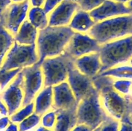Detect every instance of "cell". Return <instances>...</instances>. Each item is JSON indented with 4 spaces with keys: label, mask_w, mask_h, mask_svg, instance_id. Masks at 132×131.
Returning <instances> with one entry per match:
<instances>
[{
    "label": "cell",
    "mask_w": 132,
    "mask_h": 131,
    "mask_svg": "<svg viewBox=\"0 0 132 131\" xmlns=\"http://www.w3.org/2000/svg\"><path fill=\"white\" fill-rule=\"evenodd\" d=\"M75 33L68 26H48L39 31L36 44L39 60L36 64L41 66L46 58L57 56L64 52Z\"/></svg>",
    "instance_id": "1"
},
{
    "label": "cell",
    "mask_w": 132,
    "mask_h": 131,
    "mask_svg": "<svg viewBox=\"0 0 132 131\" xmlns=\"http://www.w3.org/2000/svg\"><path fill=\"white\" fill-rule=\"evenodd\" d=\"M98 91L103 108L108 116L120 122L126 120L128 111V100L126 95L117 92L113 87V80L108 76L97 75L92 78Z\"/></svg>",
    "instance_id": "2"
},
{
    "label": "cell",
    "mask_w": 132,
    "mask_h": 131,
    "mask_svg": "<svg viewBox=\"0 0 132 131\" xmlns=\"http://www.w3.org/2000/svg\"><path fill=\"white\" fill-rule=\"evenodd\" d=\"M100 45L132 35V14L98 22L88 32Z\"/></svg>",
    "instance_id": "3"
},
{
    "label": "cell",
    "mask_w": 132,
    "mask_h": 131,
    "mask_svg": "<svg viewBox=\"0 0 132 131\" xmlns=\"http://www.w3.org/2000/svg\"><path fill=\"white\" fill-rule=\"evenodd\" d=\"M98 53L101 63L98 74L130 61L132 58V35L101 45Z\"/></svg>",
    "instance_id": "4"
},
{
    "label": "cell",
    "mask_w": 132,
    "mask_h": 131,
    "mask_svg": "<svg viewBox=\"0 0 132 131\" xmlns=\"http://www.w3.org/2000/svg\"><path fill=\"white\" fill-rule=\"evenodd\" d=\"M77 124H82L94 130L108 117L103 108L100 96L95 88L82 99L77 109Z\"/></svg>",
    "instance_id": "5"
},
{
    "label": "cell",
    "mask_w": 132,
    "mask_h": 131,
    "mask_svg": "<svg viewBox=\"0 0 132 131\" xmlns=\"http://www.w3.org/2000/svg\"><path fill=\"white\" fill-rule=\"evenodd\" d=\"M76 59L64 51L61 55L46 58L41 64L44 79V86H56L67 79L71 68L75 67Z\"/></svg>",
    "instance_id": "6"
},
{
    "label": "cell",
    "mask_w": 132,
    "mask_h": 131,
    "mask_svg": "<svg viewBox=\"0 0 132 131\" xmlns=\"http://www.w3.org/2000/svg\"><path fill=\"white\" fill-rule=\"evenodd\" d=\"M38 60L36 44L24 45L14 42L4 59L1 69L5 71L22 69L34 65Z\"/></svg>",
    "instance_id": "7"
},
{
    "label": "cell",
    "mask_w": 132,
    "mask_h": 131,
    "mask_svg": "<svg viewBox=\"0 0 132 131\" xmlns=\"http://www.w3.org/2000/svg\"><path fill=\"white\" fill-rule=\"evenodd\" d=\"M23 76V88L24 92L22 107L30 104L36 98L44 84L43 75L41 66L37 64L21 69Z\"/></svg>",
    "instance_id": "8"
},
{
    "label": "cell",
    "mask_w": 132,
    "mask_h": 131,
    "mask_svg": "<svg viewBox=\"0 0 132 131\" xmlns=\"http://www.w3.org/2000/svg\"><path fill=\"white\" fill-rule=\"evenodd\" d=\"M29 6L30 0L10 4L3 14L0 21L14 36L27 17Z\"/></svg>",
    "instance_id": "9"
},
{
    "label": "cell",
    "mask_w": 132,
    "mask_h": 131,
    "mask_svg": "<svg viewBox=\"0 0 132 131\" xmlns=\"http://www.w3.org/2000/svg\"><path fill=\"white\" fill-rule=\"evenodd\" d=\"M23 81V76L21 70L1 94V98L6 105L9 116L12 115L22 107L24 98Z\"/></svg>",
    "instance_id": "10"
},
{
    "label": "cell",
    "mask_w": 132,
    "mask_h": 131,
    "mask_svg": "<svg viewBox=\"0 0 132 131\" xmlns=\"http://www.w3.org/2000/svg\"><path fill=\"white\" fill-rule=\"evenodd\" d=\"M101 45L89 35L76 32L67 44L64 51L74 59L99 52Z\"/></svg>",
    "instance_id": "11"
},
{
    "label": "cell",
    "mask_w": 132,
    "mask_h": 131,
    "mask_svg": "<svg viewBox=\"0 0 132 131\" xmlns=\"http://www.w3.org/2000/svg\"><path fill=\"white\" fill-rule=\"evenodd\" d=\"M67 80L78 103L95 88L92 78L81 73L76 66L70 69Z\"/></svg>",
    "instance_id": "12"
},
{
    "label": "cell",
    "mask_w": 132,
    "mask_h": 131,
    "mask_svg": "<svg viewBox=\"0 0 132 131\" xmlns=\"http://www.w3.org/2000/svg\"><path fill=\"white\" fill-rule=\"evenodd\" d=\"M79 6L75 0H63L52 11L48 19V26H64L70 24Z\"/></svg>",
    "instance_id": "13"
},
{
    "label": "cell",
    "mask_w": 132,
    "mask_h": 131,
    "mask_svg": "<svg viewBox=\"0 0 132 131\" xmlns=\"http://www.w3.org/2000/svg\"><path fill=\"white\" fill-rule=\"evenodd\" d=\"M53 104L54 110L77 109L79 103L68 82H63L52 87Z\"/></svg>",
    "instance_id": "14"
},
{
    "label": "cell",
    "mask_w": 132,
    "mask_h": 131,
    "mask_svg": "<svg viewBox=\"0 0 132 131\" xmlns=\"http://www.w3.org/2000/svg\"><path fill=\"white\" fill-rule=\"evenodd\" d=\"M90 15L95 23L102 21L108 18L131 14L130 10L124 3L106 0L100 6L90 12Z\"/></svg>",
    "instance_id": "15"
},
{
    "label": "cell",
    "mask_w": 132,
    "mask_h": 131,
    "mask_svg": "<svg viewBox=\"0 0 132 131\" xmlns=\"http://www.w3.org/2000/svg\"><path fill=\"white\" fill-rule=\"evenodd\" d=\"M75 66L81 73L93 78L97 75L101 67L99 53H92L77 58Z\"/></svg>",
    "instance_id": "16"
},
{
    "label": "cell",
    "mask_w": 132,
    "mask_h": 131,
    "mask_svg": "<svg viewBox=\"0 0 132 131\" xmlns=\"http://www.w3.org/2000/svg\"><path fill=\"white\" fill-rule=\"evenodd\" d=\"M55 111L56 119L53 131H71L77 125V109Z\"/></svg>",
    "instance_id": "17"
},
{
    "label": "cell",
    "mask_w": 132,
    "mask_h": 131,
    "mask_svg": "<svg viewBox=\"0 0 132 131\" xmlns=\"http://www.w3.org/2000/svg\"><path fill=\"white\" fill-rule=\"evenodd\" d=\"M34 102V113L42 116L52 107L53 89L52 86L45 87L36 96Z\"/></svg>",
    "instance_id": "18"
},
{
    "label": "cell",
    "mask_w": 132,
    "mask_h": 131,
    "mask_svg": "<svg viewBox=\"0 0 132 131\" xmlns=\"http://www.w3.org/2000/svg\"><path fill=\"white\" fill-rule=\"evenodd\" d=\"M88 12L78 10L72 17L68 26L76 32H88L95 24Z\"/></svg>",
    "instance_id": "19"
},
{
    "label": "cell",
    "mask_w": 132,
    "mask_h": 131,
    "mask_svg": "<svg viewBox=\"0 0 132 131\" xmlns=\"http://www.w3.org/2000/svg\"><path fill=\"white\" fill-rule=\"evenodd\" d=\"M38 31L29 21H24L14 36L15 42L20 44L30 45L36 44Z\"/></svg>",
    "instance_id": "20"
},
{
    "label": "cell",
    "mask_w": 132,
    "mask_h": 131,
    "mask_svg": "<svg viewBox=\"0 0 132 131\" xmlns=\"http://www.w3.org/2000/svg\"><path fill=\"white\" fill-rule=\"evenodd\" d=\"M14 42V35L4 27L0 21V67Z\"/></svg>",
    "instance_id": "21"
},
{
    "label": "cell",
    "mask_w": 132,
    "mask_h": 131,
    "mask_svg": "<svg viewBox=\"0 0 132 131\" xmlns=\"http://www.w3.org/2000/svg\"><path fill=\"white\" fill-rule=\"evenodd\" d=\"M28 19L30 23L39 30L48 26L47 14L41 7H32L28 12Z\"/></svg>",
    "instance_id": "22"
},
{
    "label": "cell",
    "mask_w": 132,
    "mask_h": 131,
    "mask_svg": "<svg viewBox=\"0 0 132 131\" xmlns=\"http://www.w3.org/2000/svg\"><path fill=\"white\" fill-rule=\"evenodd\" d=\"M98 75L108 76V77H115V78L125 80H132V65L113 67Z\"/></svg>",
    "instance_id": "23"
},
{
    "label": "cell",
    "mask_w": 132,
    "mask_h": 131,
    "mask_svg": "<svg viewBox=\"0 0 132 131\" xmlns=\"http://www.w3.org/2000/svg\"><path fill=\"white\" fill-rule=\"evenodd\" d=\"M34 113V102L32 101L10 116V120L14 123H21L22 121L24 120L25 118L30 116Z\"/></svg>",
    "instance_id": "24"
},
{
    "label": "cell",
    "mask_w": 132,
    "mask_h": 131,
    "mask_svg": "<svg viewBox=\"0 0 132 131\" xmlns=\"http://www.w3.org/2000/svg\"><path fill=\"white\" fill-rule=\"evenodd\" d=\"M21 69H15L14 70L5 71L0 68V95L7 87L8 84L12 82Z\"/></svg>",
    "instance_id": "25"
},
{
    "label": "cell",
    "mask_w": 132,
    "mask_h": 131,
    "mask_svg": "<svg viewBox=\"0 0 132 131\" xmlns=\"http://www.w3.org/2000/svg\"><path fill=\"white\" fill-rule=\"evenodd\" d=\"M41 121V116L35 113H32L30 116L19 123L18 126L19 131H28L34 128Z\"/></svg>",
    "instance_id": "26"
},
{
    "label": "cell",
    "mask_w": 132,
    "mask_h": 131,
    "mask_svg": "<svg viewBox=\"0 0 132 131\" xmlns=\"http://www.w3.org/2000/svg\"><path fill=\"white\" fill-rule=\"evenodd\" d=\"M113 87L115 90L122 95H127L132 87V81L130 80H119L113 81Z\"/></svg>",
    "instance_id": "27"
},
{
    "label": "cell",
    "mask_w": 132,
    "mask_h": 131,
    "mask_svg": "<svg viewBox=\"0 0 132 131\" xmlns=\"http://www.w3.org/2000/svg\"><path fill=\"white\" fill-rule=\"evenodd\" d=\"M79 5L80 10L88 12L92 11L100 6L106 0H75Z\"/></svg>",
    "instance_id": "28"
},
{
    "label": "cell",
    "mask_w": 132,
    "mask_h": 131,
    "mask_svg": "<svg viewBox=\"0 0 132 131\" xmlns=\"http://www.w3.org/2000/svg\"><path fill=\"white\" fill-rule=\"evenodd\" d=\"M120 121L108 116L107 119L100 125V131H119Z\"/></svg>",
    "instance_id": "29"
},
{
    "label": "cell",
    "mask_w": 132,
    "mask_h": 131,
    "mask_svg": "<svg viewBox=\"0 0 132 131\" xmlns=\"http://www.w3.org/2000/svg\"><path fill=\"white\" fill-rule=\"evenodd\" d=\"M56 113L55 110L48 111L43 114L41 119V123L44 127L48 128H53L55 123Z\"/></svg>",
    "instance_id": "30"
},
{
    "label": "cell",
    "mask_w": 132,
    "mask_h": 131,
    "mask_svg": "<svg viewBox=\"0 0 132 131\" xmlns=\"http://www.w3.org/2000/svg\"><path fill=\"white\" fill-rule=\"evenodd\" d=\"M63 0H45L43 10L46 14H48L52 11L56 6H57Z\"/></svg>",
    "instance_id": "31"
},
{
    "label": "cell",
    "mask_w": 132,
    "mask_h": 131,
    "mask_svg": "<svg viewBox=\"0 0 132 131\" xmlns=\"http://www.w3.org/2000/svg\"><path fill=\"white\" fill-rule=\"evenodd\" d=\"M128 100V111L127 119L123 122H128L132 123V95H126Z\"/></svg>",
    "instance_id": "32"
},
{
    "label": "cell",
    "mask_w": 132,
    "mask_h": 131,
    "mask_svg": "<svg viewBox=\"0 0 132 131\" xmlns=\"http://www.w3.org/2000/svg\"><path fill=\"white\" fill-rule=\"evenodd\" d=\"M11 0H0V20L6 8L11 4Z\"/></svg>",
    "instance_id": "33"
},
{
    "label": "cell",
    "mask_w": 132,
    "mask_h": 131,
    "mask_svg": "<svg viewBox=\"0 0 132 131\" xmlns=\"http://www.w3.org/2000/svg\"><path fill=\"white\" fill-rule=\"evenodd\" d=\"M119 131H132V123L128 122H120Z\"/></svg>",
    "instance_id": "34"
},
{
    "label": "cell",
    "mask_w": 132,
    "mask_h": 131,
    "mask_svg": "<svg viewBox=\"0 0 132 131\" xmlns=\"http://www.w3.org/2000/svg\"><path fill=\"white\" fill-rule=\"evenodd\" d=\"M94 130L90 127L82 124H77L71 131H93Z\"/></svg>",
    "instance_id": "35"
},
{
    "label": "cell",
    "mask_w": 132,
    "mask_h": 131,
    "mask_svg": "<svg viewBox=\"0 0 132 131\" xmlns=\"http://www.w3.org/2000/svg\"><path fill=\"white\" fill-rule=\"evenodd\" d=\"M10 123V120L7 116L0 118V130L4 129L9 126Z\"/></svg>",
    "instance_id": "36"
},
{
    "label": "cell",
    "mask_w": 132,
    "mask_h": 131,
    "mask_svg": "<svg viewBox=\"0 0 132 131\" xmlns=\"http://www.w3.org/2000/svg\"><path fill=\"white\" fill-rule=\"evenodd\" d=\"M45 0H30V3L34 7H41L44 5Z\"/></svg>",
    "instance_id": "37"
},
{
    "label": "cell",
    "mask_w": 132,
    "mask_h": 131,
    "mask_svg": "<svg viewBox=\"0 0 132 131\" xmlns=\"http://www.w3.org/2000/svg\"><path fill=\"white\" fill-rule=\"evenodd\" d=\"M0 114L3 116H6L8 114L7 108L1 100H0Z\"/></svg>",
    "instance_id": "38"
},
{
    "label": "cell",
    "mask_w": 132,
    "mask_h": 131,
    "mask_svg": "<svg viewBox=\"0 0 132 131\" xmlns=\"http://www.w3.org/2000/svg\"><path fill=\"white\" fill-rule=\"evenodd\" d=\"M5 131H19V128L16 123L10 122Z\"/></svg>",
    "instance_id": "39"
},
{
    "label": "cell",
    "mask_w": 132,
    "mask_h": 131,
    "mask_svg": "<svg viewBox=\"0 0 132 131\" xmlns=\"http://www.w3.org/2000/svg\"><path fill=\"white\" fill-rule=\"evenodd\" d=\"M36 131H53V130H52L50 129V128H46V127H44L43 126H41V127H39Z\"/></svg>",
    "instance_id": "40"
},
{
    "label": "cell",
    "mask_w": 132,
    "mask_h": 131,
    "mask_svg": "<svg viewBox=\"0 0 132 131\" xmlns=\"http://www.w3.org/2000/svg\"><path fill=\"white\" fill-rule=\"evenodd\" d=\"M126 6L128 8L129 10H130L131 14H132V0H130V1H129L128 2V4Z\"/></svg>",
    "instance_id": "41"
},
{
    "label": "cell",
    "mask_w": 132,
    "mask_h": 131,
    "mask_svg": "<svg viewBox=\"0 0 132 131\" xmlns=\"http://www.w3.org/2000/svg\"><path fill=\"white\" fill-rule=\"evenodd\" d=\"M113 1H117V2L121 3H124V4H125V3L128 2V1H130V0H113Z\"/></svg>",
    "instance_id": "42"
},
{
    "label": "cell",
    "mask_w": 132,
    "mask_h": 131,
    "mask_svg": "<svg viewBox=\"0 0 132 131\" xmlns=\"http://www.w3.org/2000/svg\"><path fill=\"white\" fill-rule=\"evenodd\" d=\"M12 1H14L15 3H19V2H22V1H24V0H11Z\"/></svg>",
    "instance_id": "43"
},
{
    "label": "cell",
    "mask_w": 132,
    "mask_h": 131,
    "mask_svg": "<svg viewBox=\"0 0 132 131\" xmlns=\"http://www.w3.org/2000/svg\"><path fill=\"white\" fill-rule=\"evenodd\" d=\"M93 131H100V126L98 127H97V128H95V129H94Z\"/></svg>",
    "instance_id": "44"
},
{
    "label": "cell",
    "mask_w": 132,
    "mask_h": 131,
    "mask_svg": "<svg viewBox=\"0 0 132 131\" xmlns=\"http://www.w3.org/2000/svg\"><path fill=\"white\" fill-rule=\"evenodd\" d=\"M130 64H131V65H132V58H131V59H130Z\"/></svg>",
    "instance_id": "45"
},
{
    "label": "cell",
    "mask_w": 132,
    "mask_h": 131,
    "mask_svg": "<svg viewBox=\"0 0 132 131\" xmlns=\"http://www.w3.org/2000/svg\"><path fill=\"white\" fill-rule=\"evenodd\" d=\"M0 131H1V130H0Z\"/></svg>",
    "instance_id": "46"
},
{
    "label": "cell",
    "mask_w": 132,
    "mask_h": 131,
    "mask_svg": "<svg viewBox=\"0 0 132 131\" xmlns=\"http://www.w3.org/2000/svg\"></svg>",
    "instance_id": "47"
}]
</instances>
